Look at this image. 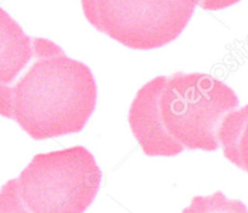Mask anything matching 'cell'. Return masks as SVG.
<instances>
[{"instance_id":"52a82bcc","label":"cell","mask_w":248,"mask_h":213,"mask_svg":"<svg viewBox=\"0 0 248 213\" xmlns=\"http://www.w3.org/2000/svg\"><path fill=\"white\" fill-rule=\"evenodd\" d=\"M182 213H248V208L242 201L232 200L222 191H216L207 196H194Z\"/></svg>"},{"instance_id":"ba28073f","label":"cell","mask_w":248,"mask_h":213,"mask_svg":"<svg viewBox=\"0 0 248 213\" xmlns=\"http://www.w3.org/2000/svg\"><path fill=\"white\" fill-rule=\"evenodd\" d=\"M241 0H195L196 5L202 7L203 10H210V11H217V10L227 9L237 4Z\"/></svg>"},{"instance_id":"6da1fadb","label":"cell","mask_w":248,"mask_h":213,"mask_svg":"<svg viewBox=\"0 0 248 213\" xmlns=\"http://www.w3.org/2000/svg\"><path fill=\"white\" fill-rule=\"evenodd\" d=\"M239 106L232 87L202 73L160 75L138 90L128 123L148 156H176L184 150L216 152L225 114Z\"/></svg>"},{"instance_id":"7a4b0ae2","label":"cell","mask_w":248,"mask_h":213,"mask_svg":"<svg viewBox=\"0 0 248 213\" xmlns=\"http://www.w3.org/2000/svg\"><path fill=\"white\" fill-rule=\"evenodd\" d=\"M31 44L26 72L14 84H0V115L35 140L80 132L97 104L91 69L48 39L33 38Z\"/></svg>"},{"instance_id":"5b68a950","label":"cell","mask_w":248,"mask_h":213,"mask_svg":"<svg viewBox=\"0 0 248 213\" xmlns=\"http://www.w3.org/2000/svg\"><path fill=\"white\" fill-rule=\"evenodd\" d=\"M33 38L0 7V84H11L33 56Z\"/></svg>"},{"instance_id":"277c9868","label":"cell","mask_w":248,"mask_h":213,"mask_svg":"<svg viewBox=\"0 0 248 213\" xmlns=\"http://www.w3.org/2000/svg\"><path fill=\"white\" fill-rule=\"evenodd\" d=\"M90 24L133 50L176 40L196 9L195 0H81Z\"/></svg>"},{"instance_id":"3957f363","label":"cell","mask_w":248,"mask_h":213,"mask_svg":"<svg viewBox=\"0 0 248 213\" xmlns=\"http://www.w3.org/2000/svg\"><path fill=\"white\" fill-rule=\"evenodd\" d=\"M102 171L82 145L36 154L0 189V213H84L98 194Z\"/></svg>"},{"instance_id":"8992f818","label":"cell","mask_w":248,"mask_h":213,"mask_svg":"<svg viewBox=\"0 0 248 213\" xmlns=\"http://www.w3.org/2000/svg\"><path fill=\"white\" fill-rule=\"evenodd\" d=\"M224 156L248 173V104L225 114L218 128Z\"/></svg>"}]
</instances>
